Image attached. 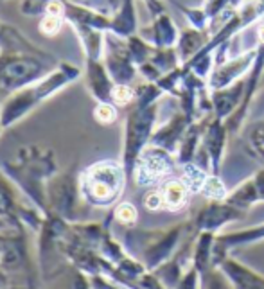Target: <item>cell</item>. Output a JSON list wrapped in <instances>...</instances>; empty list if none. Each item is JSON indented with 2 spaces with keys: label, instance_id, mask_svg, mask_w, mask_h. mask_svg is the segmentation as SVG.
I'll return each instance as SVG.
<instances>
[{
  "label": "cell",
  "instance_id": "cell-1",
  "mask_svg": "<svg viewBox=\"0 0 264 289\" xmlns=\"http://www.w3.org/2000/svg\"><path fill=\"white\" fill-rule=\"evenodd\" d=\"M121 174L115 165H99L94 167L88 178V189L97 200H110L119 189Z\"/></svg>",
  "mask_w": 264,
  "mask_h": 289
},
{
  "label": "cell",
  "instance_id": "cell-8",
  "mask_svg": "<svg viewBox=\"0 0 264 289\" xmlns=\"http://www.w3.org/2000/svg\"><path fill=\"white\" fill-rule=\"evenodd\" d=\"M162 200H164V198H162L160 194H149L148 200H146V207L151 210H157L162 205Z\"/></svg>",
  "mask_w": 264,
  "mask_h": 289
},
{
  "label": "cell",
  "instance_id": "cell-3",
  "mask_svg": "<svg viewBox=\"0 0 264 289\" xmlns=\"http://www.w3.org/2000/svg\"><path fill=\"white\" fill-rule=\"evenodd\" d=\"M59 27H61V20H59V16H54V14H49V16L41 22V31L47 32V34L58 32Z\"/></svg>",
  "mask_w": 264,
  "mask_h": 289
},
{
  "label": "cell",
  "instance_id": "cell-6",
  "mask_svg": "<svg viewBox=\"0 0 264 289\" xmlns=\"http://www.w3.org/2000/svg\"><path fill=\"white\" fill-rule=\"evenodd\" d=\"M113 99H115L117 102H128L131 99L130 88H126V86H117V88L113 90Z\"/></svg>",
  "mask_w": 264,
  "mask_h": 289
},
{
  "label": "cell",
  "instance_id": "cell-2",
  "mask_svg": "<svg viewBox=\"0 0 264 289\" xmlns=\"http://www.w3.org/2000/svg\"><path fill=\"white\" fill-rule=\"evenodd\" d=\"M164 201L169 205L171 209H176L185 201V187L180 182H171L164 189Z\"/></svg>",
  "mask_w": 264,
  "mask_h": 289
},
{
  "label": "cell",
  "instance_id": "cell-7",
  "mask_svg": "<svg viewBox=\"0 0 264 289\" xmlns=\"http://www.w3.org/2000/svg\"><path fill=\"white\" fill-rule=\"evenodd\" d=\"M95 117L99 120H103V122H108V120H112L115 117V113H113V110L110 106H101L97 110V113H95Z\"/></svg>",
  "mask_w": 264,
  "mask_h": 289
},
{
  "label": "cell",
  "instance_id": "cell-9",
  "mask_svg": "<svg viewBox=\"0 0 264 289\" xmlns=\"http://www.w3.org/2000/svg\"><path fill=\"white\" fill-rule=\"evenodd\" d=\"M47 11H49V14H54V16H61L63 5L59 4V2H50L49 7H47Z\"/></svg>",
  "mask_w": 264,
  "mask_h": 289
},
{
  "label": "cell",
  "instance_id": "cell-4",
  "mask_svg": "<svg viewBox=\"0 0 264 289\" xmlns=\"http://www.w3.org/2000/svg\"><path fill=\"white\" fill-rule=\"evenodd\" d=\"M117 216H119V219L121 221H126V223H130L135 219V216H137V212H135V209L131 207V205H121L119 209H117Z\"/></svg>",
  "mask_w": 264,
  "mask_h": 289
},
{
  "label": "cell",
  "instance_id": "cell-10",
  "mask_svg": "<svg viewBox=\"0 0 264 289\" xmlns=\"http://www.w3.org/2000/svg\"><path fill=\"white\" fill-rule=\"evenodd\" d=\"M261 36H264V29H263V31H261Z\"/></svg>",
  "mask_w": 264,
  "mask_h": 289
},
{
  "label": "cell",
  "instance_id": "cell-5",
  "mask_svg": "<svg viewBox=\"0 0 264 289\" xmlns=\"http://www.w3.org/2000/svg\"><path fill=\"white\" fill-rule=\"evenodd\" d=\"M205 192L209 196H212V198H221V196L225 194L223 191V185H221L218 180H211V182L205 185Z\"/></svg>",
  "mask_w": 264,
  "mask_h": 289
}]
</instances>
